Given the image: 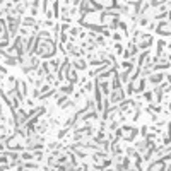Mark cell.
<instances>
[{"instance_id": "277c9868", "label": "cell", "mask_w": 171, "mask_h": 171, "mask_svg": "<svg viewBox=\"0 0 171 171\" xmlns=\"http://www.w3.org/2000/svg\"><path fill=\"white\" fill-rule=\"evenodd\" d=\"M24 26H31V24H33V19H29V17H26V19H24Z\"/></svg>"}, {"instance_id": "3957f363", "label": "cell", "mask_w": 171, "mask_h": 171, "mask_svg": "<svg viewBox=\"0 0 171 171\" xmlns=\"http://www.w3.org/2000/svg\"><path fill=\"white\" fill-rule=\"evenodd\" d=\"M116 53H118V55L123 53V46H122V44H116Z\"/></svg>"}, {"instance_id": "6da1fadb", "label": "cell", "mask_w": 171, "mask_h": 171, "mask_svg": "<svg viewBox=\"0 0 171 171\" xmlns=\"http://www.w3.org/2000/svg\"><path fill=\"white\" fill-rule=\"evenodd\" d=\"M163 79H164V75H163V74H152V75L149 77V81L152 82V84H157V82H161Z\"/></svg>"}, {"instance_id": "7a4b0ae2", "label": "cell", "mask_w": 171, "mask_h": 171, "mask_svg": "<svg viewBox=\"0 0 171 171\" xmlns=\"http://www.w3.org/2000/svg\"><path fill=\"white\" fill-rule=\"evenodd\" d=\"M74 67H75V68H79V70H84V68L87 67V65H86V62H84V60H75V62H74Z\"/></svg>"}]
</instances>
